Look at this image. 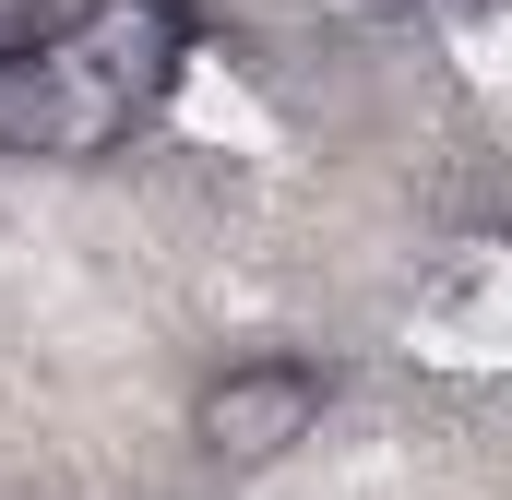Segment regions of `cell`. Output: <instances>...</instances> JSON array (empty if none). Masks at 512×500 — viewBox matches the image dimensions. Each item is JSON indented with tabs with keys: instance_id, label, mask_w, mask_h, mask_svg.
<instances>
[{
	"instance_id": "6da1fadb",
	"label": "cell",
	"mask_w": 512,
	"mask_h": 500,
	"mask_svg": "<svg viewBox=\"0 0 512 500\" xmlns=\"http://www.w3.org/2000/svg\"><path fill=\"white\" fill-rule=\"evenodd\" d=\"M322 417H334V381L310 358H227L191 393V441L215 465H286L298 441H322Z\"/></svg>"
}]
</instances>
